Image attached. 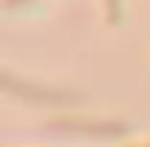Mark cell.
I'll return each instance as SVG.
<instances>
[{"label":"cell","instance_id":"cell-1","mask_svg":"<svg viewBox=\"0 0 150 147\" xmlns=\"http://www.w3.org/2000/svg\"><path fill=\"white\" fill-rule=\"evenodd\" d=\"M106 19H110V22L121 19V0H106Z\"/></svg>","mask_w":150,"mask_h":147}]
</instances>
